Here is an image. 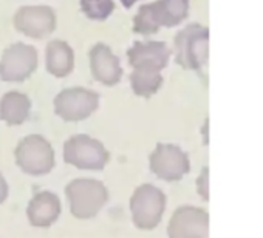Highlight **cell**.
<instances>
[{
	"mask_svg": "<svg viewBox=\"0 0 263 238\" xmlns=\"http://www.w3.org/2000/svg\"><path fill=\"white\" fill-rule=\"evenodd\" d=\"M189 14V0H155L141 5L134 17V33L149 36L161 27H175Z\"/></svg>",
	"mask_w": 263,
	"mask_h": 238,
	"instance_id": "obj_1",
	"label": "cell"
},
{
	"mask_svg": "<svg viewBox=\"0 0 263 238\" xmlns=\"http://www.w3.org/2000/svg\"><path fill=\"white\" fill-rule=\"evenodd\" d=\"M65 196L71 215L78 220L95 218L108 201L107 187L93 178H78L67 184Z\"/></svg>",
	"mask_w": 263,
	"mask_h": 238,
	"instance_id": "obj_2",
	"label": "cell"
},
{
	"mask_svg": "<svg viewBox=\"0 0 263 238\" xmlns=\"http://www.w3.org/2000/svg\"><path fill=\"white\" fill-rule=\"evenodd\" d=\"M208 28L198 24H191L178 31L174 39L177 64L186 70L201 71L208 64Z\"/></svg>",
	"mask_w": 263,
	"mask_h": 238,
	"instance_id": "obj_3",
	"label": "cell"
},
{
	"mask_svg": "<svg viewBox=\"0 0 263 238\" xmlns=\"http://www.w3.org/2000/svg\"><path fill=\"white\" fill-rule=\"evenodd\" d=\"M16 164L24 173L41 176L54 169V149L42 135H28L22 138L14 150Z\"/></svg>",
	"mask_w": 263,
	"mask_h": 238,
	"instance_id": "obj_4",
	"label": "cell"
},
{
	"mask_svg": "<svg viewBox=\"0 0 263 238\" xmlns=\"http://www.w3.org/2000/svg\"><path fill=\"white\" fill-rule=\"evenodd\" d=\"M166 210V195L154 184H141L130 198V212L134 224L141 230L155 229Z\"/></svg>",
	"mask_w": 263,
	"mask_h": 238,
	"instance_id": "obj_5",
	"label": "cell"
},
{
	"mask_svg": "<svg viewBox=\"0 0 263 238\" xmlns=\"http://www.w3.org/2000/svg\"><path fill=\"white\" fill-rule=\"evenodd\" d=\"M64 161L79 170H102L110 160L105 146L88 135L70 136L64 144Z\"/></svg>",
	"mask_w": 263,
	"mask_h": 238,
	"instance_id": "obj_6",
	"label": "cell"
},
{
	"mask_svg": "<svg viewBox=\"0 0 263 238\" xmlns=\"http://www.w3.org/2000/svg\"><path fill=\"white\" fill-rule=\"evenodd\" d=\"M99 93L87 87H68L54 97V113L67 123L84 121L99 107Z\"/></svg>",
	"mask_w": 263,
	"mask_h": 238,
	"instance_id": "obj_7",
	"label": "cell"
},
{
	"mask_svg": "<svg viewBox=\"0 0 263 238\" xmlns=\"http://www.w3.org/2000/svg\"><path fill=\"white\" fill-rule=\"evenodd\" d=\"M39 53L25 42L8 45L0 56V79L5 82H24L37 68Z\"/></svg>",
	"mask_w": 263,
	"mask_h": 238,
	"instance_id": "obj_8",
	"label": "cell"
},
{
	"mask_svg": "<svg viewBox=\"0 0 263 238\" xmlns=\"http://www.w3.org/2000/svg\"><path fill=\"white\" fill-rule=\"evenodd\" d=\"M149 169L160 180L175 183L191 170V163L187 153L178 146L160 143L149 156Z\"/></svg>",
	"mask_w": 263,
	"mask_h": 238,
	"instance_id": "obj_9",
	"label": "cell"
},
{
	"mask_svg": "<svg viewBox=\"0 0 263 238\" xmlns=\"http://www.w3.org/2000/svg\"><path fill=\"white\" fill-rule=\"evenodd\" d=\"M13 24L19 33L33 39H44L54 31L58 17L48 5H25L14 13Z\"/></svg>",
	"mask_w": 263,
	"mask_h": 238,
	"instance_id": "obj_10",
	"label": "cell"
},
{
	"mask_svg": "<svg viewBox=\"0 0 263 238\" xmlns=\"http://www.w3.org/2000/svg\"><path fill=\"white\" fill-rule=\"evenodd\" d=\"M209 215L195 206L178 207L167 224L169 238H208Z\"/></svg>",
	"mask_w": 263,
	"mask_h": 238,
	"instance_id": "obj_11",
	"label": "cell"
},
{
	"mask_svg": "<svg viewBox=\"0 0 263 238\" xmlns=\"http://www.w3.org/2000/svg\"><path fill=\"white\" fill-rule=\"evenodd\" d=\"M132 68L161 71L171 57L169 47L161 41H137L127 50Z\"/></svg>",
	"mask_w": 263,
	"mask_h": 238,
	"instance_id": "obj_12",
	"label": "cell"
},
{
	"mask_svg": "<svg viewBox=\"0 0 263 238\" xmlns=\"http://www.w3.org/2000/svg\"><path fill=\"white\" fill-rule=\"evenodd\" d=\"M90 70L93 77L102 85H116L122 77L119 57L111 51L107 44L98 42L90 50Z\"/></svg>",
	"mask_w": 263,
	"mask_h": 238,
	"instance_id": "obj_13",
	"label": "cell"
},
{
	"mask_svg": "<svg viewBox=\"0 0 263 238\" xmlns=\"http://www.w3.org/2000/svg\"><path fill=\"white\" fill-rule=\"evenodd\" d=\"M61 212H62L61 198L50 190L36 193L27 206L28 221L34 227H50L58 221Z\"/></svg>",
	"mask_w": 263,
	"mask_h": 238,
	"instance_id": "obj_14",
	"label": "cell"
},
{
	"mask_svg": "<svg viewBox=\"0 0 263 238\" xmlns=\"http://www.w3.org/2000/svg\"><path fill=\"white\" fill-rule=\"evenodd\" d=\"M47 71L54 77H65L74 68V51L71 45L62 39H53L45 48Z\"/></svg>",
	"mask_w": 263,
	"mask_h": 238,
	"instance_id": "obj_15",
	"label": "cell"
},
{
	"mask_svg": "<svg viewBox=\"0 0 263 238\" xmlns=\"http://www.w3.org/2000/svg\"><path fill=\"white\" fill-rule=\"evenodd\" d=\"M31 111L30 97L19 91L11 90L0 97V121L8 126H21L24 124Z\"/></svg>",
	"mask_w": 263,
	"mask_h": 238,
	"instance_id": "obj_16",
	"label": "cell"
},
{
	"mask_svg": "<svg viewBox=\"0 0 263 238\" xmlns=\"http://www.w3.org/2000/svg\"><path fill=\"white\" fill-rule=\"evenodd\" d=\"M130 85L137 96L151 97L163 85V74L161 71H155V70L134 68L130 73Z\"/></svg>",
	"mask_w": 263,
	"mask_h": 238,
	"instance_id": "obj_17",
	"label": "cell"
},
{
	"mask_svg": "<svg viewBox=\"0 0 263 238\" xmlns=\"http://www.w3.org/2000/svg\"><path fill=\"white\" fill-rule=\"evenodd\" d=\"M82 13L91 21H105L115 11L113 0H79Z\"/></svg>",
	"mask_w": 263,
	"mask_h": 238,
	"instance_id": "obj_18",
	"label": "cell"
},
{
	"mask_svg": "<svg viewBox=\"0 0 263 238\" xmlns=\"http://www.w3.org/2000/svg\"><path fill=\"white\" fill-rule=\"evenodd\" d=\"M197 190H198L200 196L208 201V198H209V195H208L209 193V187H208V167L203 169L201 175L197 180Z\"/></svg>",
	"mask_w": 263,
	"mask_h": 238,
	"instance_id": "obj_19",
	"label": "cell"
},
{
	"mask_svg": "<svg viewBox=\"0 0 263 238\" xmlns=\"http://www.w3.org/2000/svg\"><path fill=\"white\" fill-rule=\"evenodd\" d=\"M8 193H10L8 183H7L5 176L2 175V172H0V204H2L8 198Z\"/></svg>",
	"mask_w": 263,
	"mask_h": 238,
	"instance_id": "obj_20",
	"label": "cell"
},
{
	"mask_svg": "<svg viewBox=\"0 0 263 238\" xmlns=\"http://www.w3.org/2000/svg\"><path fill=\"white\" fill-rule=\"evenodd\" d=\"M138 2V0H121V4L125 7V8H130L132 5H134V4H137Z\"/></svg>",
	"mask_w": 263,
	"mask_h": 238,
	"instance_id": "obj_21",
	"label": "cell"
}]
</instances>
